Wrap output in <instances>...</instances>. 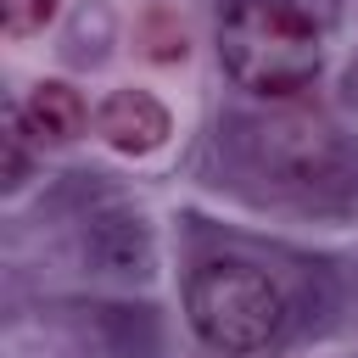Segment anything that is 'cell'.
I'll use <instances>...</instances> for the list:
<instances>
[{
  "instance_id": "1",
  "label": "cell",
  "mask_w": 358,
  "mask_h": 358,
  "mask_svg": "<svg viewBox=\"0 0 358 358\" xmlns=\"http://www.w3.org/2000/svg\"><path fill=\"white\" fill-rule=\"evenodd\" d=\"M224 73L268 101L308 90L324 67V28L302 0H229L218 17Z\"/></svg>"
},
{
  "instance_id": "4",
  "label": "cell",
  "mask_w": 358,
  "mask_h": 358,
  "mask_svg": "<svg viewBox=\"0 0 358 358\" xmlns=\"http://www.w3.org/2000/svg\"><path fill=\"white\" fill-rule=\"evenodd\" d=\"M95 134L112 151H123V157H151V151L168 145L173 117H168V106L151 90H112L95 106Z\"/></svg>"
},
{
  "instance_id": "5",
  "label": "cell",
  "mask_w": 358,
  "mask_h": 358,
  "mask_svg": "<svg viewBox=\"0 0 358 358\" xmlns=\"http://www.w3.org/2000/svg\"><path fill=\"white\" fill-rule=\"evenodd\" d=\"M17 123H22V134L39 151L45 145H73L84 134V123H90V106H84V95L67 78H39L28 90V101L17 106Z\"/></svg>"
},
{
  "instance_id": "6",
  "label": "cell",
  "mask_w": 358,
  "mask_h": 358,
  "mask_svg": "<svg viewBox=\"0 0 358 358\" xmlns=\"http://www.w3.org/2000/svg\"><path fill=\"white\" fill-rule=\"evenodd\" d=\"M0 17H6V39H28L56 17V0H0Z\"/></svg>"
},
{
  "instance_id": "7",
  "label": "cell",
  "mask_w": 358,
  "mask_h": 358,
  "mask_svg": "<svg viewBox=\"0 0 358 358\" xmlns=\"http://www.w3.org/2000/svg\"><path fill=\"white\" fill-rule=\"evenodd\" d=\"M28 179V134H22V123L11 117V134H6V185L17 190Z\"/></svg>"
},
{
  "instance_id": "3",
  "label": "cell",
  "mask_w": 358,
  "mask_h": 358,
  "mask_svg": "<svg viewBox=\"0 0 358 358\" xmlns=\"http://www.w3.org/2000/svg\"><path fill=\"white\" fill-rule=\"evenodd\" d=\"M252 162H257V173H268L280 190H291L302 201H319L324 190H336L341 179H352L347 145L319 117H268V123H252Z\"/></svg>"
},
{
  "instance_id": "2",
  "label": "cell",
  "mask_w": 358,
  "mask_h": 358,
  "mask_svg": "<svg viewBox=\"0 0 358 358\" xmlns=\"http://www.w3.org/2000/svg\"><path fill=\"white\" fill-rule=\"evenodd\" d=\"M185 313L190 330L218 352H263L291 324V302L280 280L235 257H213L185 280Z\"/></svg>"
},
{
  "instance_id": "8",
  "label": "cell",
  "mask_w": 358,
  "mask_h": 358,
  "mask_svg": "<svg viewBox=\"0 0 358 358\" xmlns=\"http://www.w3.org/2000/svg\"><path fill=\"white\" fill-rule=\"evenodd\" d=\"M347 95H352V106H358V56H352V67H347Z\"/></svg>"
}]
</instances>
